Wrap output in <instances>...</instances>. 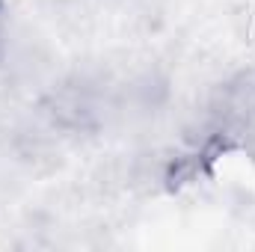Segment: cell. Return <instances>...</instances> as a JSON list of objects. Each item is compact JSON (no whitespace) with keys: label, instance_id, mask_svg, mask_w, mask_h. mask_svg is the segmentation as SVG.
<instances>
[{"label":"cell","instance_id":"obj_1","mask_svg":"<svg viewBox=\"0 0 255 252\" xmlns=\"http://www.w3.org/2000/svg\"><path fill=\"white\" fill-rule=\"evenodd\" d=\"M3 51H6V6L0 0V57H3Z\"/></svg>","mask_w":255,"mask_h":252}]
</instances>
